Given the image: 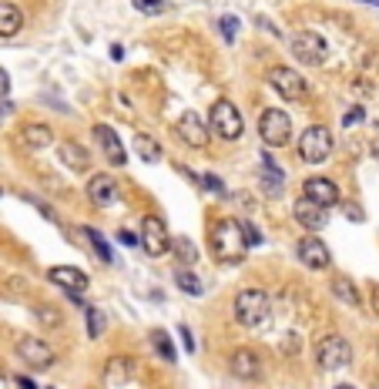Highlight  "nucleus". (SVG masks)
<instances>
[{"mask_svg":"<svg viewBox=\"0 0 379 389\" xmlns=\"http://www.w3.org/2000/svg\"><path fill=\"white\" fill-rule=\"evenodd\" d=\"M47 276H51V282H54V286L67 289L71 295H78V292H84V289L91 286V278L84 276L81 268H74V266H54L51 272H47Z\"/></svg>","mask_w":379,"mask_h":389,"instance_id":"nucleus-17","label":"nucleus"},{"mask_svg":"<svg viewBox=\"0 0 379 389\" xmlns=\"http://www.w3.org/2000/svg\"><path fill=\"white\" fill-rule=\"evenodd\" d=\"M84 238H88V242L94 245V256H98L101 262H114V252H111V245L104 242V235H101L98 228H84Z\"/></svg>","mask_w":379,"mask_h":389,"instance_id":"nucleus-29","label":"nucleus"},{"mask_svg":"<svg viewBox=\"0 0 379 389\" xmlns=\"http://www.w3.org/2000/svg\"><path fill=\"white\" fill-rule=\"evenodd\" d=\"M359 118H363V108H353V111L346 114V124H356Z\"/></svg>","mask_w":379,"mask_h":389,"instance_id":"nucleus-42","label":"nucleus"},{"mask_svg":"<svg viewBox=\"0 0 379 389\" xmlns=\"http://www.w3.org/2000/svg\"><path fill=\"white\" fill-rule=\"evenodd\" d=\"M151 345H155V353L165 359V363H175V359H178V353H175V343L168 339L165 329H151Z\"/></svg>","mask_w":379,"mask_h":389,"instance_id":"nucleus-26","label":"nucleus"},{"mask_svg":"<svg viewBox=\"0 0 379 389\" xmlns=\"http://www.w3.org/2000/svg\"><path fill=\"white\" fill-rule=\"evenodd\" d=\"M302 198H309V201H315L319 208H335L339 201H343V195H339V185L335 181H329V178H309L305 185H302Z\"/></svg>","mask_w":379,"mask_h":389,"instance_id":"nucleus-11","label":"nucleus"},{"mask_svg":"<svg viewBox=\"0 0 379 389\" xmlns=\"http://www.w3.org/2000/svg\"><path fill=\"white\" fill-rule=\"evenodd\" d=\"M292 215H295V222H299L309 235H315L325 222H329V211L319 208V205H315V201H309V198H299V201H295Z\"/></svg>","mask_w":379,"mask_h":389,"instance_id":"nucleus-14","label":"nucleus"},{"mask_svg":"<svg viewBox=\"0 0 379 389\" xmlns=\"http://www.w3.org/2000/svg\"><path fill=\"white\" fill-rule=\"evenodd\" d=\"M17 359H21L27 369L41 373V369L54 366V349H51L44 339H37V335H24L21 343H17Z\"/></svg>","mask_w":379,"mask_h":389,"instance_id":"nucleus-7","label":"nucleus"},{"mask_svg":"<svg viewBox=\"0 0 379 389\" xmlns=\"http://www.w3.org/2000/svg\"><path fill=\"white\" fill-rule=\"evenodd\" d=\"M315 363H319V369H325V373L349 366V363H353V345H349L343 335H325L323 343H319V349H315Z\"/></svg>","mask_w":379,"mask_h":389,"instance_id":"nucleus-6","label":"nucleus"},{"mask_svg":"<svg viewBox=\"0 0 379 389\" xmlns=\"http://www.w3.org/2000/svg\"><path fill=\"white\" fill-rule=\"evenodd\" d=\"M333 151V131L323 128V124H313V128H305L299 134V158L305 165H319L325 161Z\"/></svg>","mask_w":379,"mask_h":389,"instance_id":"nucleus-4","label":"nucleus"},{"mask_svg":"<svg viewBox=\"0 0 379 389\" xmlns=\"http://www.w3.org/2000/svg\"><path fill=\"white\" fill-rule=\"evenodd\" d=\"M235 34H238V21H235V17H222V37L228 44L235 41Z\"/></svg>","mask_w":379,"mask_h":389,"instance_id":"nucleus-33","label":"nucleus"},{"mask_svg":"<svg viewBox=\"0 0 379 389\" xmlns=\"http://www.w3.org/2000/svg\"><path fill=\"white\" fill-rule=\"evenodd\" d=\"M57 158H61L64 168H71V171H88L91 168V155L78 141H61V145H57Z\"/></svg>","mask_w":379,"mask_h":389,"instance_id":"nucleus-20","label":"nucleus"},{"mask_svg":"<svg viewBox=\"0 0 379 389\" xmlns=\"http://www.w3.org/2000/svg\"><path fill=\"white\" fill-rule=\"evenodd\" d=\"M262 188L272 191V195H279L282 191V168L268 155H262Z\"/></svg>","mask_w":379,"mask_h":389,"instance_id":"nucleus-24","label":"nucleus"},{"mask_svg":"<svg viewBox=\"0 0 379 389\" xmlns=\"http://www.w3.org/2000/svg\"><path fill=\"white\" fill-rule=\"evenodd\" d=\"M242 228H246V242H248V248L262 242V235H258V228H256V225H252V222H246V225H242Z\"/></svg>","mask_w":379,"mask_h":389,"instance_id":"nucleus-34","label":"nucleus"},{"mask_svg":"<svg viewBox=\"0 0 379 389\" xmlns=\"http://www.w3.org/2000/svg\"><path fill=\"white\" fill-rule=\"evenodd\" d=\"M258 134L268 148H285L292 141V121L289 114L279 111V108H266L262 118H258Z\"/></svg>","mask_w":379,"mask_h":389,"instance_id":"nucleus-5","label":"nucleus"},{"mask_svg":"<svg viewBox=\"0 0 379 389\" xmlns=\"http://www.w3.org/2000/svg\"><path fill=\"white\" fill-rule=\"evenodd\" d=\"M292 54L299 57L302 64L315 67L329 57V47H325V41L315 31H299L295 37H292Z\"/></svg>","mask_w":379,"mask_h":389,"instance_id":"nucleus-9","label":"nucleus"},{"mask_svg":"<svg viewBox=\"0 0 379 389\" xmlns=\"http://www.w3.org/2000/svg\"><path fill=\"white\" fill-rule=\"evenodd\" d=\"M175 131H178V138L185 141V145H191V148H205V145H208V124L201 121L195 111L181 114L178 124H175Z\"/></svg>","mask_w":379,"mask_h":389,"instance_id":"nucleus-13","label":"nucleus"},{"mask_svg":"<svg viewBox=\"0 0 379 389\" xmlns=\"http://www.w3.org/2000/svg\"><path fill=\"white\" fill-rule=\"evenodd\" d=\"M21 27H24V14L14 4L0 0V37H14Z\"/></svg>","mask_w":379,"mask_h":389,"instance_id":"nucleus-22","label":"nucleus"},{"mask_svg":"<svg viewBox=\"0 0 379 389\" xmlns=\"http://www.w3.org/2000/svg\"><path fill=\"white\" fill-rule=\"evenodd\" d=\"M134 151H138V158H141V161H148V165H158V161H161V145H158V141L148 131L134 134Z\"/></svg>","mask_w":379,"mask_h":389,"instance_id":"nucleus-23","label":"nucleus"},{"mask_svg":"<svg viewBox=\"0 0 379 389\" xmlns=\"http://www.w3.org/2000/svg\"><path fill=\"white\" fill-rule=\"evenodd\" d=\"M376 4H379V0H376Z\"/></svg>","mask_w":379,"mask_h":389,"instance_id":"nucleus-45","label":"nucleus"},{"mask_svg":"<svg viewBox=\"0 0 379 389\" xmlns=\"http://www.w3.org/2000/svg\"><path fill=\"white\" fill-rule=\"evenodd\" d=\"M246 131V121L228 98H218L208 111V134H218L222 141H238Z\"/></svg>","mask_w":379,"mask_h":389,"instance_id":"nucleus-3","label":"nucleus"},{"mask_svg":"<svg viewBox=\"0 0 379 389\" xmlns=\"http://www.w3.org/2000/svg\"><path fill=\"white\" fill-rule=\"evenodd\" d=\"M171 252H175V258H178L185 268L195 266V258H198V248H195V242H191V238H185V235L171 242Z\"/></svg>","mask_w":379,"mask_h":389,"instance_id":"nucleus-27","label":"nucleus"},{"mask_svg":"<svg viewBox=\"0 0 379 389\" xmlns=\"http://www.w3.org/2000/svg\"><path fill=\"white\" fill-rule=\"evenodd\" d=\"M201 185H205V188H212V191H218V195H225L222 178H215V175H205V178H201Z\"/></svg>","mask_w":379,"mask_h":389,"instance_id":"nucleus-35","label":"nucleus"},{"mask_svg":"<svg viewBox=\"0 0 379 389\" xmlns=\"http://www.w3.org/2000/svg\"><path fill=\"white\" fill-rule=\"evenodd\" d=\"M232 315H235V323L246 325V329L262 325L268 315V292L256 289V286H252V289H242L232 302Z\"/></svg>","mask_w":379,"mask_h":389,"instance_id":"nucleus-2","label":"nucleus"},{"mask_svg":"<svg viewBox=\"0 0 379 389\" xmlns=\"http://www.w3.org/2000/svg\"><path fill=\"white\" fill-rule=\"evenodd\" d=\"M84 312H88V335L91 339H101L104 329H108V315H104L101 309H94V305H88Z\"/></svg>","mask_w":379,"mask_h":389,"instance_id":"nucleus-30","label":"nucleus"},{"mask_svg":"<svg viewBox=\"0 0 379 389\" xmlns=\"http://www.w3.org/2000/svg\"><path fill=\"white\" fill-rule=\"evenodd\" d=\"M335 389H353V386H349V383H339V386H335Z\"/></svg>","mask_w":379,"mask_h":389,"instance_id":"nucleus-44","label":"nucleus"},{"mask_svg":"<svg viewBox=\"0 0 379 389\" xmlns=\"http://www.w3.org/2000/svg\"><path fill=\"white\" fill-rule=\"evenodd\" d=\"M14 383H17V389H37V386L31 383V376H17Z\"/></svg>","mask_w":379,"mask_h":389,"instance_id":"nucleus-40","label":"nucleus"},{"mask_svg":"<svg viewBox=\"0 0 379 389\" xmlns=\"http://www.w3.org/2000/svg\"><path fill=\"white\" fill-rule=\"evenodd\" d=\"M228 369H232L235 379H258V373H262V363H258V356L252 353V349H235L232 359H228Z\"/></svg>","mask_w":379,"mask_h":389,"instance_id":"nucleus-18","label":"nucleus"},{"mask_svg":"<svg viewBox=\"0 0 379 389\" xmlns=\"http://www.w3.org/2000/svg\"><path fill=\"white\" fill-rule=\"evenodd\" d=\"M369 305H373V312L379 315V286H373V292H369Z\"/></svg>","mask_w":379,"mask_h":389,"instance_id":"nucleus-38","label":"nucleus"},{"mask_svg":"<svg viewBox=\"0 0 379 389\" xmlns=\"http://www.w3.org/2000/svg\"><path fill=\"white\" fill-rule=\"evenodd\" d=\"M134 11L145 14V17H158V14L168 11V0H131Z\"/></svg>","mask_w":379,"mask_h":389,"instance_id":"nucleus-31","label":"nucleus"},{"mask_svg":"<svg viewBox=\"0 0 379 389\" xmlns=\"http://www.w3.org/2000/svg\"><path fill=\"white\" fill-rule=\"evenodd\" d=\"M111 57H114V61H121V57H124V47L114 44V47H111Z\"/></svg>","mask_w":379,"mask_h":389,"instance_id":"nucleus-43","label":"nucleus"},{"mask_svg":"<svg viewBox=\"0 0 379 389\" xmlns=\"http://www.w3.org/2000/svg\"><path fill=\"white\" fill-rule=\"evenodd\" d=\"M138 242H141V248H145V256H151V258H161V256L171 252V238H168V232H165V222L155 218V215H148L145 222H141Z\"/></svg>","mask_w":379,"mask_h":389,"instance_id":"nucleus-8","label":"nucleus"},{"mask_svg":"<svg viewBox=\"0 0 379 389\" xmlns=\"http://www.w3.org/2000/svg\"><path fill=\"white\" fill-rule=\"evenodd\" d=\"M248 252V242H246V228L242 222L235 218H218L212 225V256L218 266H235L242 262Z\"/></svg>","mask_w":379,"mask_h":389,"instance_id":"nucleus-1","label":"nucleus"},{"mask_svg":"<svg viewBox=\"0 0 379 389\" xmlns=\"http://www.w3.org/2000/svg\"><path fill=\"white\" fill-rule=\"evenodd\" d=\"M178 333H181V343H185V349H188V353H195V339H191L188 325H178Z\"/></svg>","mask_w":379,"mask_h":389,"instance_id":"nucleus-36","label":"nucleus"},{"mask_svg":"<svg viewBox=\"0 0 379 389\" xmlns=\"http://www.w3.org/2000/svg\"><path fill=\"white\" fill-rule=\"evenodd\" d=\"M134 376V359L131 356H111L104 366V383L108 386H128Z\"/></svg>","mask_w":379,"mask_h":389,"instance_id":"nucleus-19","label":"nucleus"},{"mask_svg":"<svg viewBox=\"0 0 379 389\" xmlns=\"http://www.w3.org/2000/svg\"><path fill=\"white\" fill-rule=\"evenodd\" d=\"M34 309H37V315H41V323H47V325H57V323H61V315H57L54 309H47V305H41V302H37Z\"/></svg>","mask_w":379,"mask_h":389,"instance_id":"nucleus-32","label":"nucleus"},{"mask_svg":"<svg viewBox=\"0 0 379 389\" xmlns=\"http://www.w3.org/2000/svg\"><path fill=\"white\" fill-rule=\"evenodd\" d=\"M118 238H121L124 245H138V235L134 232H118Z\"/></svg>","mask_w":379,"mask_h":389,"instance_id":"nucleus-39","label":"nucleus"},{"mask_svg":"<svg viewBox=\"0 0 379 389\" xmlns=\"http://www.w3.org/2000/svg\"><path fill=\"white\" fill-rule=\"evenodd\" d=\"M7 94H11V74L0 67V98H7Z\"/></svg>","mask_w":379,"mask_h":389,"instance_id":"nucleus-37","label":"nucleus"},{"mask_svg":"<svg viewBox=\"0 0 379 389\" xmlns=\"http://www.w3.org/2000/svg\"><path fill=\"white\" fill-rule=\"evenodd\" d=\"M7 114H14V104H11V101H0V121H4Z\"/></svg>","mask_w":379,"mask_h":389,"instance_id":"nucleus-41","label":"nucleus"},{"mask_svg":"<svg viewBox=\"0 0 379 389\" xmlns=\"http://www.w3.org/2000/svg\"><path fill=\"white\" fill-rule=\"evenodd\" d=\"M268 84L276 88V94L285 101H302L309 94V84L302 78L299 71H292V67H276L272 74H268Z\"/></svg>","mask_w":379,"mask_h":389,"instance_id":"nucleus-10","label":"nucleus"},{"mask_svg":"<svg viewBox=\"0 0 379 389\" xmlns=\"http://www.w3.org/2000/svg\"><path fill=\"white\" fill-rule=\"evenodd\" d=\"M94 141L101 145V151L108 155L111 165H124V161H128V151H124V145L118 141V131H114V128H108V124H94Z\"/></svg>","mask_w":379,"mask_h":389,"instance_id":"nucleus-16","label":"nucleus"},{"mask_svg":"<svg viewBox=\"0 0 379 389\" xmlns=\"http://www.w3.org/2000/svg\"><path fill=\"white\" fill-rule=\"evenodd\" d=\"M175 282H178V289L188 292V295H201V289H205V286H201V278L195 276L191 268H185V266L175 272Z\"/></svg>","mask_w":379,"mask_h":389,"instance_id":"nucleus-28","label":"nucleus"},{"mask_svg":"<svg viewBox=\"0 0 379 389\" xmlns=\"http://www.w3.org/2000/svg\"><path fill=\"white\" fill-rule=\"evenodd\" d=\"M21 141L27 151H44V148H51V141H54V131H51L47 124H27L21 131Z\"/></svg>","mask_w":379,"mask_h":389,"instance_id":"nucleus-21","label":"nucleus"},{"mask_svg":"<svg viewBox=\"0 0 379 389\" xmlns=\"http://www.w3.org/2000/svg\"><path fill=\"white\" fill-rule=\"evenodd\" d=\"M295 252H299V262L305 268H329V262H333V256H329V248H325L323 238H315V235H305L299 245H295Z\"/></svg>","mask_w":379,"mask_h":389,"instance_id":"nucleus-12","label":"nucleus"},{"mask_svg":"<svg viewBox=\"0 0 379 389\" xmlns=\"http://www.w3.org/2000/svg\"><path fill=\"white\" fill-rule=\"evenodd\" d=\"M333 295L343 302V305H359V292H356V286H353V278H346V276L333 278Z\"/></svg>","mask_w":379,"mask_h":389,"instance_id":"nucleus-25","label":"nucleus"},{"mask_svg":"<svg viewBox=\"0 0 379 389\" xmlns=\"http://www.w3.org/2000/svg\"><path fill=\"white\" fill-rule=\"evenodd\" d=\"M88 198L91 205H98V208H111L114 201H118V181L111 175H94L88 181Z\"/></svg>","mask_w":379,"mask_h":389,"instance_id":"nucleus-15","label":"nucleus"}]
</instances>
